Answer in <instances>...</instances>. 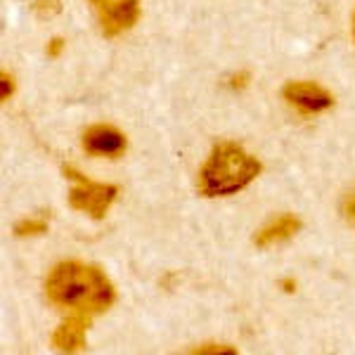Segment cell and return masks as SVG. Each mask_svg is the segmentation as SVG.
I'll list each match as a JSON object with an SVG mask.
<instances>
[{
	"instance_id": "6da1fadb",
	"label": "cell",
	"mask_w": 355,
	"mask_h": 355,
	"mask_svg": "<svg viewBox=\"0 0 355 355\" xmlns=\"http://www.w3.org/2000/svg\"><path fill=\"white\" fill-rule=\"evenodd\" d=\"M43 294L50 306L62 313L105 315L116 303V287L110 275L95 263L67 259L45 275Z\"/></svg>"
},
{
	"instance_id": "7a4b0ae2",
	"label": "cell",
	"mask_w": 355,
	"mask_h": 355,
	"mask_svg": "<svg viewBox=\"0 0 355 355\" xmlns=\"http://www.w3.org/2000/svg\"><path fill=\"white\" fill-rule=\"evenodd\" d=\"M263 173L259 157L249 154L239 142L220 140L211 147L209 159L199 168L197 190L204 199L232 197L249 187Z\"/></svg>"
},
{
	"instance_id": "3957f363",
	"label": "cell",
	"mask_w": 355,
	"mask_h": 355,
	"mask_svg": "<svg viewBox=\"0 0 355 355\" xmlns=\"http://www.w3.org/2000/svg\"><path fill=\"white\" fill-rule=\"evenodd\" d=\"M62 175L71 182V187H69V206L93 220L105 218L110 214L112 204L119 199V192H121V187L114 185V182L90 180L88 175H83L71 164L62 166Z\"/></svg>"
},
{
	"instance_id": "277c9868",
	"label": "cell",
	"mask_w": 355,
	"mask_h": 355,
	"mask_svg": "<svg viewBox=\"0 0 355 355\" xmlns=\"http://www.w3.org/2000/svg\"><path fill=\"white\" fill-rule=\"evenodd\" d=\"M97 15L100 33L105 38H116L130 31L142 15L140 0H90Z\"/></svg>"
},
{
	"instance_id": "5b68a950",
	"label": "cell",
	"mask_w": 355,
	"mask_h": 355,
	"mask_svg": "<svg viewBox=\"0 0 355 355\" xmlns=\"http://www.w3.org/2000/svg\"><path fill=\"white\" fill-rule=\"evenodd\" d=\"M81 147L90 157H107L119 159L128 150V137L112 123H93L83 130Z\"/></svg>"
},
{
	"instance_id": "8992f818",
	"label": "cell",
	"mask_w": 355,
	"mask_h": 355,
	"mask_svg": "<svg viewBox=\"0 0 355 355\" xmlns=\"http://www.w3.org/2000/svg\"><path fill=\"white\" fill-rule=\"evenodd\" d=\"M282 97L291 107H296L303 116L327 112L336 105L334 95H331L327 88H322L320 83H311V81H287L282 85Z\"/></svg>"
},
{
	"instance_id": "52a82bcc",
	"label": "cell",
	"mask_w": 355,
	"mask_h": 355,
	"mask_svg": "<svg viewBox=\"0 0 355 355\" xmlns=\"http://www.w3.org/2000/svg\"><path fill=\"white\" fill-rule=\"evenodd\" d=\"M93 324V318L85 313H67V318L60 322V327L53 331L50 343L60 353H81L88 346V329Z\"/></svg>"
},
{
	"instance_id": "ba28073f",
	"label": "cell",
	"mask_w": 355,
	"mask_h": 355,
	"mask_svg": "<svg viewBox=\"0 0 355 355\" xmlns=\"http://www.w3.org/2000/svg\"><path fill=\"white\" fill-rule=\"evenodd\" d=\"M301 227H303V220L299 216L282 214V216H277V218H272L270 223H266V225L254 234V246L256 249H268V246L282 244L294 237V234H299Z\"/></svg>"
},
{
	"instance_id": "9c48e42d",
	"label": "cell",
	"mask_w": 355,
	"mask_h": 355,
	"mask_svg": "<svg viewBox=\"0 0 355 355\" xmlns=\"http://www.w3.org/2000/svg\"><path fill=\"white\" fill-rule=\"evenodd\" d=\"M50 227V223L45 216H36V218H24L15 225V237L24 239V237H36V234H45Z\"/></svg>"
},
{
	"instance_id": "30bf717a",
	"label": "cell",
	"mask_w": 355,
	"mask_h": 355,
	"mask_svg": "<svg viewBox=\"0 0 355 355\" xmlns=\"http://www.w3.org/2000/svg\"><path fill=\"white\" fill-rule=\"evenodd\" d=\"M31 10L38 19H53L62 12V0H33Z\"/></svg>"
},
{
	"instance_id": "8fae6325",
	"label": "cell",
	"mask_w": 355,
	"mask_h": 355,
	"mask_svg": "<svg viewBox=\"0 0 355 355\" xmlns=\"http://www.w3.org/2000/svg\"><path fill=\"white\" fill-rule=\"evenodd\" d=\"M190 353L194 355H220V353H239L237 348L230 346V343H202V346H197V348H192Z\"/></svg>"
},
{
	"instance_id": "7c38bea8",
	"label": "cell",
	"mask_w": 355,
	"mask_h": 355,
	"mask_svg": "<svg viewBox=\"0 0 355 355\" xmlns=\"http://www.w3.org/2000/svg\"><path fill=\"white\" fill-rule=\"evenodd\" d=\"M0 83H3V93H0V97H3V102H8L10 97L15 95V90H17V78H15V73L3 71V73H0Z\"/></svg>"
},
{
	"instance_id": "4fadbf2b",
	"label": "cell",
	"mask_w": 355,
	"mask_h": 355,
	"mask_svg": "<svg viewBox=\"0 0 355 355\" xmlns=\"http://www.w3.org/2000/svg\"><path fill=\"white\" fill-rule=\"evenodd\" d=\"M341 214H343V218H346V220L355 227V190H353V192H348L346 197H343Z\"/></svg>"
},
{
	"instance_id": "5bb4252c",
	"label": "cell",
	"mask_w": 355,
	"mask_h": 355,
	"mask_svg": "<svg viewBox=\"0 0 355 355\" xmlns=\"http://www.w3.org/2000/svg\"><path fill=\"white\" fill-rule=\"evenodd\" d=\"M67 48V41L62 36H55V38H50V43L45 45V55L50 57V60H57V57L62 55V50Z\"/></svg>"
},
{
	"instance_id": "9a60e30c",
	"label": "cell",
	"mask_w": 355,
	"mask_h": 355,
	"mask_svg": "<svg viewBox=\"0 0 355 355\" xmlns=\"http://www.w3.org/2000/svg\"><path fill=\"white\" fill-rule=\"evenodd\" d=\"M249 78H251V73H249V71L234 73V76L230 78V88H234V90H239V88H246V85H249Z\"/></svg>"
},
{
	"instance_id": "2e32d148",
	"label": "cell",
	"mask_w": 355,
	"mask_h": 355,
	"mask_svg": "<svg viewBox=\"0 0 355 355\" xmlns=\"http://www.w3.org/2000/svg\"><path fill=\"white\" fill-rule=\"evenodd\" d=\"M279 284H282L284 291H289V294H291V291H296V282H294V279H282Z\"/></svg>"
},
{
	"instance_id": "e0dca14e",
	"label": "cell",
	"mask_w": 355,
	"mask_h": 355,
	"mask_svg": "<svg viewBox=\"0 0 355 355\" xmlns=\"http://www.w3.org/2000/svg\"><path fill=\"white\" fill-rule=\"evenodd\" d=\"M353 36H355V12H353Z\"/></svg>"
}]
</instances>
